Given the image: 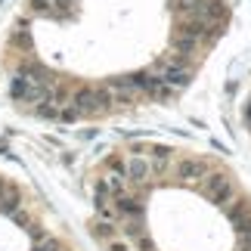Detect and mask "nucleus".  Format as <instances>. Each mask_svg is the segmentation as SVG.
<instances>
[{"mask_svg": "<svg viewBox=\"0 0 251 251\" xmlns=\"http://www.w3.org/2000/svg\"><path fill=\"white\" fill-rule=\"evenodd\" d=\"M155 72L161 75V81L168 84V90H171V93L183 90V87L189 84V78H192L189 59H180L177 53H165V56H161V59L155 62Z\"/></svg>", "mask_w": 251, "mask_h": 251, "instance_id": "nucleus-1", "label": "nucleus"}, {"mask_svg": "<svg viewBox=\"0 0 251 251\" xmlns=\"http://www.w3.org/2000/svg\"><path fill=\"white\" fill-rule=\"evenodd\" d=\"M72 105L78 112V118H84V115H100L112 105V93L105 87H81V90L72 93Z\"/></svg>", "mask_w": 251, "mask_h": 251, "instance_id": "nucleus-2", "label": "nucleus"}, {"mask_svg": "<svg viewBox=\"0 0 251 251\" xmlns=\"http://www.w3.org/2000/svg\"><path fill=\"white\" fill-rule=\"evenodd\" d=\"M121 171H124V180L133 183V186H149L152 177H155L149 152H133V155L121 158Z\"/></svg>", "mask_w": 251, "mask_h": 251, "instance_id": "nucleus-3", "label": "nucleus"}, {"mask_svg": "<svg viewBox=\"0 0 251 251\" xmlns=\"http://www.w3.org/2000/svg\"><path fill=\"white\" fill-rule=\"evenodd\" d=\"M205 192H208V199H214L217 205H224V211L236 201V183H233V177L217 174V171H211L205 177Z\"/></svg>", "mask_w": 251, "mask_h": 251, "instance_id": "nucleus-4", "label": "nucleus"}, {"mask_svg": "<svg viewBox=\"0 0 251 251\" xmlns=\"http://www.w3.org/2000/svg\"><path fill=\"white\" fill-rule=\"evenodd\" d=\"M211 174V165L205 158H183L180 161V180H205Z\"/></svg>", "mask_w": 251, "mask_h": 251, "instance_id": "nucleus-5", "label": "nucleus"}, {"mask_svg": "<svg viewBox=\"0 0 251 251\" xmlns=\"http://www.w3.org/2000/svg\"><path fill=\"white\" fill-rule=\"evenodd\" d=\"M133 245H137V251H155V242L149 239V233L137 236V239H133Z\"/></svg>", "mask_w": 251, "mask_h": 251, "instance_id": "nucleus-6", "label": "nucleus"}]
</instances>
